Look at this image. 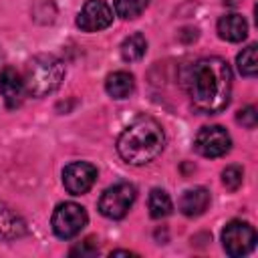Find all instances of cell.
<instances>
[{
    "mask_svg": "<svg viewBox=\"0 0 258 258\" xmlns=\"http://www.w3.org/2000/svg\"><path fill=\"white\" fill-rule=\"evenodd\" d=\"M185 89L194 107L214 115L228 107L232 95V71L220 56H204L196 60L185 75Z\"/></svg>",
    "mask_w": 258,
    "mask_h": 258,
    "instance_id": "6da1fadb",
    "label": "cell"
},
{
    "mask_svg": "<svg viewBox=\"0 0 258 258\" xmlns=\"http://www.w3.org/2000/svg\"><path fill=\"white\" fill-rule=\"evenodd\" d=\"M165 145V133L153 117H137L129 123L117 139V153L131 165H145L153 161Z\"/></svg>",
    "mask_w": 258,
    "mask_h": 258,
    "instance_id": "7a4b0ae2",
    "label": "cell"
},
{
    "mask_svg": "<svg viewBox=\"0 0 258 258\" xmlns=\"http://www.w3.org/2000/svg\"><path fill=\"white\" fill-rule=\"evenodd\" d=\"M64 77V64L54 54H36L24 71V89L32 97H46L54 93Z\"/></svg>",
    "mask_w": 258,
    "mask_h": 258,
    "instance_id": "3957f363",
    "label": "cell"
},
{
    "mask_svg": "<svg viewBox=\"0 0 258 258\" xmlns=\"http://www.w3.org/2000/svg\"><path fill=\"white\" fill-rule=\"evenodd\" d=\"M137 198L135 185L127 181H119L111 187H107L99 198V212L109 220H121L131 210L133 202Z\"/></svg>",
    "mask_w": 258,
    "mask_h": 258,
    "instance_id": "277c9868",
    "label": "cell"
},
{
    "mask_svg": "<svg viewBox=\"0 0 258 258\" xmlns=\"http://www.w3.org/2000/svg\"><path fill=\"white\" fill-rule=\"evenodd\" d=\"M87 220L89 218H87V212L83 206H79L75 202H64L54 208L50 226H52V232L60 240H71L81 234V230L87 226Z\"/></svg>",
    "mask_w": 258,
    "mask_h": 258,
    "instance_id": "5b68a950",
    "label": "cell"
},
{
    "mask_svg": "<svg viewBox=\"0 0 258 258\" xmlns=\"http://www.w3.org/2000/svg\"><path fill=\"white\" fill-rule=\"evenodd\" d=\"M256 244V230L248 222L232 220L222 232V246L228 256H246Z\"/></svg>",
    "mask_w": 258,
    "mask_h": 258,
    "instance_id": "8992f818",
    "label": "cell"
},
{
    "mask_svg": "<svg viewBox=\"0 0 258 258\" xmlns=\"http://www.w3.org/2000/svg\"><path fill=\"white\" fill-rule=\"evenodd\" d=\"M196 151L204 157H222L232 147L230 133L220 125H208L202 127L196 135Z\"/></svg>",
    "mask_w": 258,
    "mask_h": 258,
    "instance_id": "52a82bcc",
    "label": "cell"
},
{
    "mask_svg": "<svg viewBox=\"0 0 258 258\" xmlns=\"http://www.w3.org/2000/svg\"><path fill=\"white\" fill-rule=\"evenodd\" d=\"M97 179V167L87 161H73L62 169V185L71 196L87 194Z\"/></svg>",
    "mask_w": 258,
    "mask_h": 258,
    "instance_id": "ba28073f",
    "label": "cell"
},
{
    "mask_svg": "<svg viewBox=\"0 0 258 258\" xmlns=\"http://www.w3.org/2000/svg\"><path fill=\"white\" fill-rule=\"evenodd\" d=\"M113 22V8L105 0H87L77 16V26L83 32H99Z\"/></svg>",
    "mask_w": 258,
    "mask_h": 258,
    "instance_id": "9c48e42d",
    "label": "cell"
},
{
    "mask_svg": "<svg viewBox=\"0 0 258 258\" xmlns=\"http://www.w3.org/2000/svg\"><path fill=\"white\" fill-rule=\"evenodd\" d=\"M24 91H26L24 89V81L14 69L6 67V69L0 71V93H2V97H4V101H6V105L10 109L18 107L22 103Z\"/></svg>",
    "mask_w": 258,
    "mask_h": 258,
    "instance_id": "30bf717a",
    "label": "cell"
},
{
    "mask_svg": "<svg viewBox=\"0 0 258 258\" xmlns=\"http://www.w3.org/2000/svg\"><path fill=\"white\" fill-rule=\"evenodd\" d=\"M26 234V222L4 202H0V240H16Z\"/></svg>",
    "mask_w": 258,
    "mask_h": 258,
    "instance_id": "8fae6325",
    "label": "cell"
},
{
    "mask_svg": "<svg viewBox=\"0 0 258 258\" xmlns=\"http://www.w3.org/2000/svg\"><path fill=\"white\" fill-rule=\"evenodd\" d=\"M210 206V191L206 187H194L187 189L179 200V210L187 218L202 216Z\"/></svg>",
    "mask_w": 258,
    "mask_h": 258,
    "instance_id": "7c38bea8",
    "label": "cell"
},
{
    "mask_svg": "<svg viewBox=\"0 0 258 258\" xmlns=\"http://www.w3.org/2000/svg\"><path fill=\"white\" fill-rule=\"evenodd\" d=\"M218 34L228 42H240L248 34V22L240 14H226L218 20Z\"/></svg>",
    "mask_w": 258,
    "mask_h": 258,
    "instance_id": "4fadbf2b",
    "label": "cell"
},
{
    "mask_svg": "<svg viewBox=\"0 0 258 258\" xmlns=\"http://www.w3.org/2000/svg\"><path fill=\"white\" fill-rule=\"evenodd\" d=\"M135 89V79L127 71H115L105 79V91L113 99H127Z\"/></svg>",
    "mask_w": 258,
    "mask_h": 258,
    "instance_id": "5bb4252c",
    "label": "cell"
},
{
    "mask_svg": "<svg viewBox=\"0 0 258 258\" xmlns=\"http://www.w3.org/2000/svg\"><path fill=\"white\" fill-rule=\"evenodd\" d=\"M121 56H123V60H127V62H137V60H141L143 56H145V52H147V40H145V36L141 34V32H135V34H129L123 42H121Z\"/></svg>",
    "mask_w": 258,
    "mask_h": 258,
    "instance_id": "9a60e30c",
    "label": "cell"
},
{
    "mask_svg": "<svg viewBox=\"0 0 258 258\" xmlns=\"http://www.w3.org/2000/svg\"><path fill=\"white\" fill-rule=\"evenodd\" d=\"M147 206H149L151 218H155V220H161V218L169 216L171 210H173V204H171L169 194H167L165 189H159V187L151 189L149 200H147Z\"/></svg>",
    "mask_w": 258,
    "mask_h": 258,
    "instance_id": "2e32d148",
    "label": "cell"
},
{
    "mask_svg": "<svg viewBox=\"0 0 258 258\" xmlns=\"http://www.w3.org/2000/svg\"><path fill=\"white\" fill-rule=\"evenodd\" d=\"M256 44H248L238 56H236V64H238V71L240 75L244 77H254L256 71H258V60H256Z\"/></svg>",
    "mask_w": 258,
    "mask_h": 258,
    "instance_id": "e0dca14e",
    "label": "cell"
},
{
    "mask_svg": "<svg viewBox=\"0 0 258 258\" xmlns=\"http://www.w3.org/2000/svg\"><path fill=\"white\" fill-rule=\"evenodd\" d=\"M147 4L149 0H115V12L117 16L131 20V18H137L147 8Z\"/></svg>",
    "mask_w": 258,
    "mask_h": 258,
    "instance_id": "ac0fdd59",
    "label": "cell"
},
{
    "mask_svg": "<svg viewBox=\"0 0 258 258\" xmlns=\"http://www.w3.org/2000/svg\"><path fill=\"white\" fill-rule=\"evenodd\" d=\"M244 181V169L240 165H228L224 171H222V183L228 187V189H238Z\"/></svg>",
    "mask_w": 258,
    "mask_h": 258,
    "instance_id": "d6986e66",
    "label": "cell"
},
{
    "mask_svg": "<svg viewBox=\"0 0 258 258\" xmlns=\"http://www.w3.org/2000/svg\"><path fill=\"white\" fill-rule=\"evenodd\" d=\"M236 121H238V123H242L246 129H254V127H256V123H258L256 107L248 105V107L240 109V111H238V115H236Z\"/></svg>",
    "mask_w": 258,
    "mask_h": 258,
    "instance_id": "ffe728a7",
    "label": "cell"
},
{
    "mask_svg": "<svg viewBox=\"0 0 258 258\" xmlns=\"http://www.w3.org/2000/svg\"><path fill=\"white\" fill-rule=\"evenodd\" d=\"M93 254H97V246L93 244V240H85L83 244L71 250V256H93Z\"/></svg>",
    "mask_w": 258,
    "mask_h": 258,
    "instance_id": "44dd1931",
    "label": "cell"
},
{
    "mask_svg": "<svg viewBox=\"0 0 258 258\" xmlns=\"http://www.w3.org/2000/svg\"><path fill=\"white\" fill-rule=\"evenodd\" d=\"M119 254H121V256H135V254L129 252V250H113V252H111V256H119Z\"/></svg>",
    "mask_w": 258,
    "mask_h": 258,
    "instance_id": "7402d4cb",
    "label": "cell"
},
{
    "mask_svg": "<svg viewBox=\"0 0 258 258\" xmlns=\"http://www.w3.org/2000/svg\"><path fill=\"white\" fill-rule=\"evenodd\" d=\"M0 60H2V50H0Z\"/></svg>",
    "mask_w": 258,
    "mask_h": 258,
    "instance_id": "603a6c76",
    "label": "cell"
}]
</instances>
